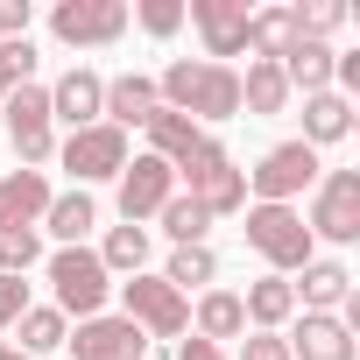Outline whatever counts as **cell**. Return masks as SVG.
<instances>
[{"label":"cell","mask_w":360,"mask_h":360,"mask_svg":"<svg viewBox=\"0 0 360 360\" xmlns=\"http://www.w3.org/2000/svg\"><path fill=\"white\" fill-rule=\"evenodd\" d=\"M212 276H219V255H212V248H176L169 269H162V283H169L176 297H184V290H205Z\"/></svg>","instance_id":"cell-29"},{"label":"cell","mask_w":360,"mask_h":360,"mask_svg":"<svg viewBox=\"0 0 360 360\" xmlns=\"http://www.w3.org/2000/svg\"><path fill=\"white\" fill-rule=\"evenodd\" d=\"M176 360H226L212 339H184V346H176Z\"/></svg>","instance_id":"cell-37"},{"label":"cell","mask_w":360,"mask_h":360,"mask_svg":"<svg viewBox=\"0 0 360 360\" xmlns=\"http://www.w3.org/2000/svg\"><path fill=\"white\" fill-rule=\"evenodd\" d=\"M50 290H57V311L71 318H99V304H106V262L92 255V248H57L50 255Z\"/></svg>","instance_id":"cell-5"},{"label":"cell","mask_w":360,"mask_h":360,"mask_svg":"<svg viewBox=\"0 0 360 360\" xmlns=\"http://www.w3.org/2000/svg\"><path fill=\"white\" fill-rule=\"evenodd\" d=\"M332 57H339L332 43H304V36H297V43H290V57H283L276 71H283V85H290V92H304V99H311V92H332Z\"/></svg>","instance_id":"cell-18"},{"label":"cell","mask_w":360,"mask_h":360,"mask_svg":"<svg viewBox=\"0 0 360 360\" xmlns=\"http://www.w3.org/2000/svg\"><path fill=\"white\" fill-rule=\"evenodd\" d=\"M120 29H127V0H57L50 8V36L71 43V50L120 43Z\"/></svg>","instance_id":"cell-8"},{"label":"cell","mask_w":360,"mask_h":360,"mask_svg":"<svg viewBox=\"0 0 360 360\" xmlns=\"http://www.w3.org/2000/svg\"><path fill=\"white\" fill-rule=\"evenodd\" d=\"M248 332V311H240V290H205L198 297V339H240Z\"/></svg>","instance_id":"cell-24"},{"label":"cell","mask_w":360,"mask_h":360,"mask_svg":"<svg viewBox=\"0 0 360 360\" xmlns=\"http://www.w3.org/2000/svg\"><path fill=\"white\" fill-rule=\"evenodd\" d=\"M15 339H22V353L36 360V353H57V346L71 339V325H64V311H57V304H29V311L15 318Z\"/></svg>","instance_id":"cell-25"},{"label":"cell","mask_w":360,"mask_h":360,"mask_svg":"<svg viewBox=\"0 0 360 360\" xmlns=\"http://www.w3.org/2000/svg\"><path fill=\"white\" fill-rule=\"evenodd\" d=\"M0 360H29V353H22V346H8V339H0Z\"/></svg>","instance_id":"cell-38"},{"label":"cell","mask_w":360,"mask_h":360,"mask_svg":"<svg viewBox=\"0 0 360 360\" xmlns=\"http://www.w3.org/2000/svg\"><path fill=\"white\" fill-rule=\"evenodd\" d=\"M162 99H155V78H141V71H120V78H106V106L99 113H113V127L127 134V127H148V113H155Z\"/></svg>","instance_id":"cell-17"},{"label":"cell","mask_w":360,"mask_h":360,"mask_svg":"<svg viewBox=\"0 0 360 360\" xmlns=\"http://www.w3.org/2000/svg\"><path fill=\"white\" fill-rule=\"evenodd\" d=\"M155 219H162V233H169L176 248H205V226H212V212H205V205H198L191 191H184V198H169V205H162Z\"/></svg>","instance_id":"cell-27"},{"label":"cell","mask_w":360,"mask_h":360,"mask_svg":"<svg viewBox=\"0 0 360 360\" xmlns=\"http://www.w3.org/2000/svg\"><path fill=\"white\" fill-rule=\"evenodd\" d=\"M184 15H191L198 36H205V64L248 50V0H184Z\"/></svg>","instance_id":"cell-12"},{"label":"cell","mask_w":360,"mask_h":360,"mask_svg":"<svg viewBox=\"0 0 360 360\" xmlns=\"http://www.w3.org/2000/svg\"><path fill=\"white\" fill-rule=\"evenodd\" d=\"M8 36H29V0H0V43Z\"/></svg>","instance_id":"cell-35"},{"label":"cell","mask_w":360,"mask_h":360,"mask_svg":"<svg viewBox=\"0 0 360 360\" xmlns=\"http://www.w3.org/2000/svg\"><path fill=\"white\" fill-rule=\"evenodd\" d=\"M120 304H127V325L141 339H176V332H191V304L176 297L162 276H127L120 283Z\"/></svg>","instance_id":"cell-4"},{"label":"cell","mask_w":360,"mask_h":360,"mask_svg":"<svg viewBox=\"0 0 360 360\" xmlns=\"http://www.w3.org/2000/svg\"><path fill=\"white\" fill-rule=\"evenodd\" d=\"M198 141H205V127H198V120H184V113H169V106H155V113H148V155H162L169 169L184 162V155H191Z\"/></svg>","instance_id":"cell-21"},{"label":"cell","mask_w":360,"mask_h":360,"mask_svg":"<svg viewBox=\"0 0 360 360\" xmlns=\"http://www.w3.org/2000/svg\"><path fill=\"white\" fill-rule=\"evenodd\" d=\"M318 184V148H304V141H276L255 169H248V191L262 198V205H290L297 191H311Z\"/></svg>","instance_id":"cell-7"},{"label":"cell","mask_w":360,"mask_h":360,"mask_svg":"<svg viewBox=\"0 0 360 360\" xmlns=\"http://www.w3.org/2000/svg\"><path fill=\"white\" fill-rule=\"evenodd\" d=\"M169 198H176V169H169L162 155H134V162L120 169V219H127V226L155 219Z\"/></svg>","instance_id":"cell-9"},{"label":"cell","mask_w":360,"mask_h":360,"mask_svg":"<svg viewBox=\"0 0 360 360\" xmlns=\"http://www.w3.org/2000/svg\"><path fill=\"white\" fill-rule=\"evenodd\" d=\"M43 219H50V233H57L64 248H78V240L99 226V205H92L85 191H64V198H50V212H43Z\"/></svg>","instance_id":"cell-26"},{"label":"cell","mask_w":360,"mask_h":360,"mask_svg":"<svg viewBox=\"0 0 360 360\" xmlns=\"http://www.w3.org/2000/svg\"><path fill=\"white\" fill-rule=\"evenodd\" d=\"M290 43H297L290 8H262V15H248V50H255V64H283Z\"/></svg>","instance_id":"cell-23"},{"label":"cell","mask_w":360,"mask_h":360,"mask_svg":"<svg viewBox=\"0 0 360 360\" xmlns=\"http://www.w3.org/2000/svg\"><path fill=\"white\" fill-rule=\"evenodd\" d=\"M240 311H248V325H262V332L290 325V318H297V290H290V276H262V283H248Z\"/></svg>","instance_id":"cell-20"},{"label":"cell","mask_w":360,"mask_h":360,"mask_svg":"<svg viewBox=\"0 0 360 360\" xmlns=\"http://www.w3.org/2000/svg\"><path fill=\"white\" fill-rule=\"evenodd\" d=\"M290 360H353V332L339 325V311H304L297 339H283Z\"/></svg>","instance_id":"cell-15"},{"label":"cell","mask_w":360,"mask_h":360,"mask_svg":"<svg viewBox=\"0 0 360 360\" xmlns=\"http://www.w3.org/2000/svg\"><path fill=\"white\" fill-rule=\"evenodd\" d=\"M141 29L148 36H176L184 29V0H141Z\"/></svg>","instance_id":"cell-33"},{"label":"cell","mask_w":360,"mask_h":360,"mask_svg":"<svg viewBox=\"0 0 360 360\" xmlns=\"http://www.w3.org/2000/svg\"><path fill=\"white\" fill-rule=\"evenodd\" d=\"M248 248L276 269V276H290V269H304L311 262V226H304V212H290V205H248Z\"/></svg>","instance_id":"cell-3"},{"label":"cell","mask_w":360,"mask_h":360,"mask_svg":"<svg viewBox=\"0 0 360 360\" xmlns=\"http://www.w3.org/2000/svg\"><path fill=\"white\" fill-rule=\"evenodd\" d=\"M176 176L191 184V198L212 212V219H226V212H248V169H233V155L205 134L184 162H176Z\"/></svg>","instance_id":"cell-2"},{"label":"cell","mask_w":360,"mask_h":360,"mask_svg":"<svg viewBox=\"0 0 360 360\" xmlns=\"http://www.w3.org/2000/svg\"><path fill=\"white\" fill-rule=\"evenodd\" d=\"M155 99L169 113H184V120H233L240 113V71L233 64H191V57H176L162 78H155Z\"/></svg>","instance_id":"cell-1"},{"label":"cell","mask_w":360,"mask_h":360,"mask_svg":"<svg viewBox=\"0 0 360 360\" xmlns=\"http://www.w3.org/2000/svg\"><path fill=\"white\" fill-rule=\"evenodd\" d=\"M346 134H353V99L311 92L304 99V148H325V141H346Z\"/></svg>","instance_id":"cell-19"},{"label":"cell","mask_w":360,"mask_h":360,"mask_svg":"<svg viewBox=\"0 0 360 360\" xmlns=\"http://www.w3.org/2000/svg\"><path fill=\"white\" fill-rule=\"evenodd\" d=\"M22 311H29V283L22 276H0V332H15Z\"/></svg>","instance_id":"cell-34"},{"label":"cell","mask_w":360,"mask_h":360,"mask_svg":"<svg viewBox=\"0 0 360 360\" xmlns=\"http://www.w3.org/2000/svg\"><path fill=\"white\" fill-rule=\"evenodd\" d=\"M311 233H325V240H360V169H332L325 184H318V205H311V219H304Z\"/></svg>","instance_id":"cell-10"},{"label":"cell","mask_w":360,"mask_h":360,"mask_svg":"<svg viewBox=\"0 0 360 360\" xmlns=\"http://www.w3.org/2000/svg\"><path fill=\"white\" fill-rule=\"evenodd\" d=\"M99 262H106V276H113V269L141 276V262H148V226H113L106 248H99Z\"/></svg>","instance_id":"cell-30"},{"label":"cell","mask_w":360,"mask_h":360,"mask_svg":"<svg viewBox=\"0 0 360 360\" xmlns=\"http://www.w3.org/2000/svg\"><path fill=\"white\" fill-rule=\"evenodd\" d=\"M240 106H248V113H283V106H290L283 71H276V64H248V78H240Z\"/></svg>","instance_id":"cell-28"},{"label":"cell","mask_w":360,"mask_h":360,"mask_svg":"<svg viewBox=\"0 0 360 360\" xmlns=\"http://www.w3.org/2000/svg\"><path fill=\"white\" fill-rule=\"evenodd\" d=\"M43 212H50V184H43V169H8V176H0V233L36 226Z\"/></svg>","instance_id":"cell-16"},{"label":"cell","mask_w":360,"mask_h":360,"mask_svg":"<svg viewBox=\"0 0 360 360\" xmlns=\"http://www.w3.org/2000/svg\"><path fill=\"white\" fill-rule=\"evenodd\" d=\"M29 71H36V50H29V36H8V43H0V99H8L15 85H29Z\"/></svg>","instance_id":"cell-32"},{"label":"cell","mask_w":360,"mask_h":360,"mask_svg":"<svg viewBox=\"0 0 360 360\" xmlns=\"http://www.w3.org/2000/svg\"><path fill=\"white\" fill-rule=\"evenodd\" d=\"M64 169L78 176V184L120 176V169H127V134H120L113 120H99V127H78V134L64 141Z\"/></svg>","instance_id":"cell-11"},{"label":"cell","mask_w":360,"mask_h":360,"mask_svg":"<svg viewBox=\"0 0 360 360\" xmlns=\"http://www.w3.org/2000/svg\"><path fill=\"white\" fill-rule=\"evenodd\" d=\"M290 290H297L304 311H339V304L353 297V276H346L339 262H304V283H290Z\"/></svg>","instance_id":"cell-22"},{"label":"cell","mask_w":360,"mask_h":360,"mask_svg":"<svg viewBox=\"0 0 360 360\" xmlns=\"http://www.w3.org/2000/svg\"><path fill=\"white\" fill-rule=\"evenodd\" d=\"M240 360H290V346H283L276 332H255V339L240 346Z\"/></svg>","instance_id":"cell-36"},{"label":"cell","mask_w":360,"mask_h":360,"mask_svg":"<svg viewBox=\"0 0 360 360\" xmlns=\"http://www.w3.org/2000/svg\"><path fill=\"white\" fill-rule=\"evenodd\" d=\"M36 262H43V240H36V226L0 233V276H29Z\"/></svg>","instance_id":"cell-31"},{"label":"cell","mask_w":360,"mask_h":360,"mask_svg":"<svg viewBox=\"0 0 360 360\" xmlns=\"http://www.w3.org/2000/svg\"><path fill=\"white\" fill-rule=\"evenodd\" d=\"M8 141H15V155H22V169H43L50 155H57V141H50V85H15L8 99Z\"/></svg>","instance_id":"cell-6"},{"label":"cell","mask_w":360,"mask_h":360,"mask_svg":"<svg viewBox=\"0 0 360 360\" xmlns=\"http://www.w3.org/2000/svg\"><path fill=\"white\" fill-rule=\"evenodd\" d=\"M99 106H106V78L85 71V64H71V71L50 85V120H71V134H78V127H99Z\"/></svg>","instance_id":"cell-14"},{"label":"cell","mask_w":360,"mask_h":360,"mask_svg":"<svg viewBox=\"0 0 360 360\" xmlns=\"http://www.w3.org/2000/svg\"><path fill=\"white\" fill-rule=\"evenodd\" d=\"M64 346H71V360H141L148 339H141L127 318H106V311H99V318H78V332H71Z\"/></svg>","instance_id":"cell-13"}]
</instances>
